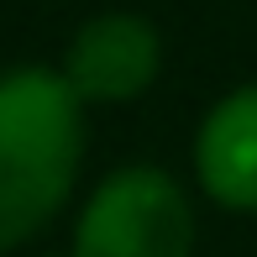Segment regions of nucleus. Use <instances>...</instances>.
<instances>
[{
  "instance_id": "obj_1",
  "label": "nucleus",
  "mask_w": 257,
  "mask_h": 257,
  "mask_svg": "<svg viewBox=\"0 0 257 257\" xmlns=\"http://www.w3.org/2000/svg\"><path fill=\"white\" fill-rule=\"evenodd\" d=\"M84 158V105L58 68H0V257L68 205Z\"/></svg>"
},
{
  "instance_id": "obj_2",
  "label": "nucleus",
  "mask_w": 257,
  "mask_h": 257,
  "mask_svg": "<svg viewBox=\"0 0 257 257\" xmlns=\"http://www.w3.org/2000/svg\"><path fill=\"white\" fill-rule=\"evenodd\" d=\"M194 210L184 189L153 163H126L105 173L84 200L68 257H189Z\"/></svg>"
},
{
  "instance_id": "obj_3",
  "label": "nucleus",
  "mask_w": 257,
  "mask_h": 257,
  "mask_svg": "<svg viewBox=\"0 0 257 257\" xmlns=\"http://www.w3.org/2000/svg\"><path fill=\"white\" fill-rule=\"evenodd\" d=\"M163 68L158 27L137 11H100L74 32L63 53V84L79 95V105H126L153 89Z\"/></svg>"
},
{
  "instance_id": "obj_4",
  "label": "nucleus",
  "mask_w": 257,
  "mask_h": 257,
  "mask_svg": "<svg viewBox=\"0 0 257 257\" xmlns=\"http://www.w3.org/2000/svg\"><path fill=\"white\" fill-rule=\"evenodd\" d=\"M194 168L215 205L257 210V84L231 89L194 137Z\"/></svg>"
}]
</instances>
